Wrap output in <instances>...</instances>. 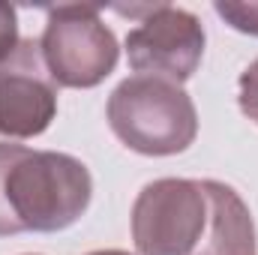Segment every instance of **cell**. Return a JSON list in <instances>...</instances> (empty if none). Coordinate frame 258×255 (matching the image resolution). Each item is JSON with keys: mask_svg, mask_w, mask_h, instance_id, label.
Segmentation results:
<instances>
[{"mask_svg": "<svg viewBox=\"0 0 258 255\" xmlns=\"http://www.w3.org/2000/svg\"><path fill=\"white\" fill-rule=\"evenodd\" d=\"M126 54L138 75L180 84L201 63L204 27L186 9L168 3L147 6V18L126 36Z\"/></svg>", "mask_w": 258, "mask_h": 255, "instance_id": "5", "label": "cell"}, {"mask_svg": "<svg viewBox=\"0 0 258 255\" xmlns=\"http://www.w3.org/2000/svg\"><path fill=\"white\" fill-rule=\"evenodd\" d=\"M39 48L54 84L63 87H96L114 72L120 54L111 27L99 18V6L93 3L48 9Z\"/></svg>", "mask_w": 258, "mask_h": 255, "instance_id": "3", "label": "cell"}, {"mask_svg": "<svg viewBox=\"0 0 258 255\" xmlns=\"http://www.w3.org/2000/svg\"><path fill=\"white\" fill-rule=\"evenodd\" d=\"M237 102H240V111L258 126V57L243 69L240 75V84H237Z\"/></svg>", "mask_w": 258, "mask_h": 255, "instance_id": "9", "label": "cell"}, {"mask_svg": "<svg viewBox=\"0 0 258 255\" xmlns=\"http://www.w3.org/2000/svg\"><path fill=\"white\" fill-rule=\"evenodd\" d=\"M207 228L192 255H255V222L243 198L219 180H204Z\"/></svg>", "mask_w": 258, "mask_h": 255, "instance_id": "7", "label": "cell"}, {"mask_svg": "<svg viewBox=\"0 0 258 255\" xmlns=\"http://www.w3.org/2000/svg\"><path fill=\"white\" fill-rule=\"evenodd\" d=\"M18 18L9 3H0V63L18 48Z\"/></svg>", "mask_w": 258, "mask_h": 255, "instance_id": "10", "label": "cell"}, {"mask_svg": "<svg viewBox=\"0 0 258 255\" xmlns=\"http://www.w3.org/2000/svg\"><path fill=\"white\" fill-rule=\"evenodd\" d=\"M90 195V171L75 156L0 141V237L63 231L81 219Z\"/></svg>", "mask_w": 258, "mask_h": 255, "instance_id": "1", "label": "cell"}, {"mask_svg": "<svg viewBox=\"0 0 258 255\" xmlns=\"http://www.w3.org/2000/svg\"><path fill=\"white\" fill-rule=\"evenodd\" d=\"M108 123L129 150L144 156L183 153L198 135L189 93L165 78L132 75L108 96Z\"/></svg>", "mask_w": 258, "mask_h": 255, "instance_id": "2", "label": "cell"}, {"mask_svg": "<svg viewBox=\"0 0 258 255\" xmlns=\"http://www.w3.org/2000/svg\"><path fill=\"white\" fill-rule=\"evenodd\" d=\"M54 114L57 84L42 60V48L33 39H21L18 48L0 63V135H42Z\"/></svg>", "mask_w": 258, "mask_h": 255, "instance_id": "6", "label": "cell"}, {"mask_svg": "<svg viewBox=\"0 0 258 255\" xmlns=\"http://www.w3.org/2000/svg\"><path fill=\"white\" fill-rule=\"evenodd\" d=\"M204 180L162 177L132 204V240L141 255H192L207 228Z\"/></svg>", "mask_w": 258, "mask_h": 255, "instance_id": "4", "label": "cell"}, {"mask_svg": "<svg viewBox=\"0 0 258 255\" xmlns=\"http://www.w3.org/2000/svg\"><path fill=\"white\" fill-rule=\"evenodd\" d=\"M216 12L234 30L258 36V3H216Z\"/></svg>", "mask_w": 258, "mask_h": 255, "instance_id": "8", "label": "cell"}, {"mask_svg": "<svg viewBox=\"0 0 258 255\" xmlns=\"http://www.w3.org/2000/svg\"><path fill=\"white\" fill-rule=\"evenodd\" d=\"M87 255H129L123 249H96V252H87Z\"/></svg>", "mask_w": 258, "mask_h": 255, "instance_id": "11", "label": "cell"}]
</instances>
